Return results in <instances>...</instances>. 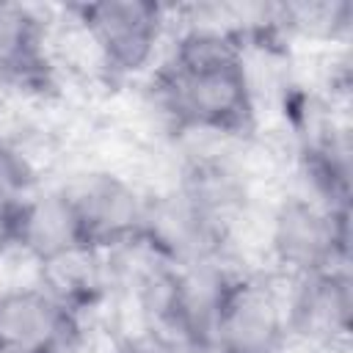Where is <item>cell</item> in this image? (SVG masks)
Instances as JSON below:
<instances>
[{
  "instance_id": "10",
  "label": "cell",
  "mask_w": 353,
  "mask_h": 353,
  "mask_svg": "<svg viewBox=\"0 0 353 353\" xmlns=\"http://www.w3.org/2000/svg\"><path fill=\"white\" fill-rule=\"evenodd\" d=\"M276 33L284 39H303L334 44L345 41L353 28V6L347 0H303V3H279L273 6Z\"/></svg>"
},
{
  "instance_id": "2",
  "label": "cell",
  "mask_w": 353,
  "mask_h": 353,
  "mask_svg": "<svg viewBox=\"0 0 353 353\" xmlns=\"http://www.w3.org/2000/svg\"><path fill=\"white\" fill-rule=\"evenodd\" d=\"M72 30L105 80H130L146 72L171 25V8L152 0H99L69 6Z\"/></svg>"
},
{
  "instance_id": "5",
  "label": "cell",
  "mask_w": 353,
  "mask_h": 353,
  "mask_svg": "<svg viewBox=\"0 0 353 353\" xmlns=\"http://www.w3.org/2000/svg\"><path fill=\"white\" fill-rule=\"evenodd\" d=\"M61 188L69 193L94 251L108 254L143 234L149 193L127 176L108 168H91L74 174Z\"/></svg>"
},
{
  "instance_id": "12",
  "label": "cell",
  "mask_w": 353,
  "mask_h": 353,
  "mask_svg": "<svg viewBox=\"0 0 353 353\" xmlns=\"http://www.w3.org/2000/svg\"><path fill=\"white\" fill-rule=\"evenodd\" d=\"M113 353H174V350L154 336L135 334V336H119Z\"/></svg>"
},
{
  "instance_id": "13",
  "label": "cell",
  "mask_w": 353,
  "mask_h": 353,
  "mask_svg": "<svg viewBox=\"0 0 353 353\" xmlns=\"http://www.w3.org/2000/svg\"><path fill=\"white\" fill-rule=\"evenodd\" d=\"M0 353H47V350H25V347H3L0 345Z\"/></svg>"
},
{
  "instance_id": "8",
  "label": "cell",
  "mask_w": 353,
  "mask_h": 353,
  "mask_svg": "<svg viewBox=\"0 0 353 353\" xmlns=\"http://www.w3.org/2000/svg\"><path fill=\"white\" fill-rule=\"evenodd\" d=\"M52 74V33L41 8L0 0V97L41 94Z\"/></svg>"
},
{
  "instance_id": "6",
  "label": "cell",
  "mask_w": 353,
  "mask_h": 353,
  "mask_svg": "<svg viewBox=\"0 0 353 353\" xmlns=\"http://www.w3.org/2000/svg\"><path fill=\"white\" fill-rule=\"evenodd\" d=\"M290 345L312 353H331L350 339L353 281L347 268H331L303 279H292L284 290Z\"/></svg>"
},
{
  "instance_id": "7",
  "label": "cell",
  "mask_w": 353,
  "mask_h": 353,
  "mask_svg": "<svg viewBox=\"0 0 353 353\" xmlns=\"http://www.w3.org/2000/svg\"><path fill=\"white\" fill-rule=\"evenodd\" d=\"M0 243L28 256L39 270L80 251H94L69 193L36 188L0 232Z\"/></svg>"
},
{
  "instance_id": "1",
  "label": "cell",
  "mask_w": 353,
  "mask_h": 353,
  "mask_svg": "<svg viewBox=\"0 0 353 353\" xmlns=\"http://www.w3.org/2000/svg\"><path fill=\"white\" fill-rule=\"evenodd\" d=\"M149 97L176 141L212 138L234 143L251 138L259 124L243 41L212 28L182 25L152 72Z\"/></svg>"
},
{
  "instance_id": "4",
  "label": "cell",
  "mask_w": 353,
  "mask_h": 353,
  "mask_svg": "<svg viewBox=\"0 0 353 353\" xmlns=\"http://www.w3.org/2000/svg\"><path fill=\"white\" fill-rule=\"evenodd\" d=\"M215 353H287L284 290L262 273H234L212 325Z\"/></svg>"
},
{
  "instance_id": "9",
  "label": "cell",
  "mask_w": 353,
  "mask_h": 353,
  "mask_svg": "<svg viewBox=\"0 0 353 353\" xmlns=\"http://www.w3.org/2000/svg\"><path fill=\"white\" fill-rule=\"evenodd\" d=\"M85 317L66 306L41 281L0 290V345L61 353Z\"/></svg>"
},
{
  "instance_id": "11",
  "label": "cell",
  "mask_w": 353,
  "mask_h": 353,
  "mask_svg": "<svg viewBox=\"0 0 353 353\" xmlns=\"http://www.w3.org/2000/svg\"><path fill=\"white\" fill-rule=\"evenodd\" d=\"M36 188L41 185L30 157L17 141L0 132V232Z\"/></svg>"
},
{
  "instance_id": "3",
  "label": "cell",
  "mask_w": 353,
  "mask_h": 353,
  "mask_svg": "<svg viewBox=\"0 0 353 353\" xmlns=\"http://www.w3.org/2000/svg\"><path fill=\"white\" fill-rule=\"evenodd\" d=\"M268 256L287 281L331 268H347L350 212L290 190L270 210Z\"/></svg>"
}]
</instances>
